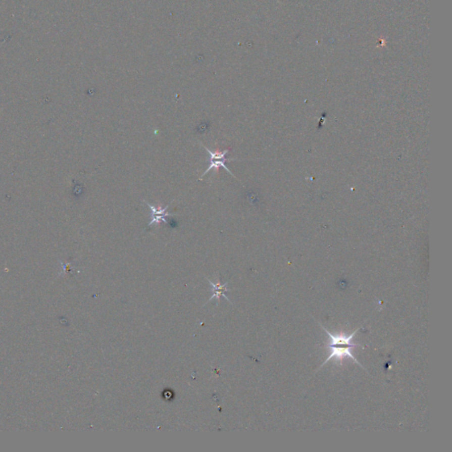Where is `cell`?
Listing matches in <instances>:
<instances>
[{"label": "cell", "instance_id": "obj_1", "mask_svg": "<svg viewBox=\"0 0 452 452\" xmlns=\"http://www.w3.org/2000/svg\"><path fill=\"white\" fill-rule=\"evenodd\" d=\"M204 148L207 150L208 154L210 155V162H211V164L209 165V167H208L207 170L204 172V174L202 175L200 179L204 177V176L206 175L209 171H211L212 169H215L216 170V172L219 173V169L223 167V168H225L226 171H227L230 174H231L232 177H235L233 175V173L230 171V169L227 168V166H225V162H226V158H225V156L227 154L228 152H229V148L227 149H225L224 151L219 150V148H217L216 150L212 151L210 149V148H208L207 147H205L204 146Z\"/></svg>", "mask_w": 452, "mask_h": 452}, {"label": "cell", "instance_id": "obj_3", "mask_svg": "<svg viewBox=\"0 0 452 452\" xmlns=\"http://www.w3.org/2000/svg\"><path fill=\"white\" fill-rule=\"evenodd\" d=\"M321 327L323 328L324 331L328 334L329 336V341L325 344V346H334V345H346V346L359 347L361 346L358 343H354V338L355 335L358 333V331L360 330V328H358L357 330H354L353 333L350 335H345V334H339V335H333L330 331L327 330L325 327L321 324Z\"/></svg>", "mask_w": 452, "mask_h": 452}, {"label": "cell", "instance_id": "obj_2", "mask_svg": "<svg viewBox=\"0 0 452 452\" xmlns=\"http://www.w3.org/2000/svg\"><path fill=\"white\" fill-rule=\"evenodd\" d=\"M329 350V357L327 358L326 361H323V364L320 366L319 368H323L324 365L327 364L329 361H331L333 358H335L337 361H343L344 358H350L353 361L360 365L361 368L365 369L364 367L361 365V362L358 361L356 357L354 356L351 348L354 347L346 346V345H334V346H325Z\"/></svg>", "mask_w": 452, "mask_h": 452}, {"label": "cell", "instance_id": "obj_5", "mask_svg": "<svg viewBox=\"0 0 452 452\" xmlns=\"http://www.w3.org/2000/svg\"><path fill=\"white\" fill-rule=\"evenodd\" d=\"M209 282H210L211 285L213 286V291H214L213 296H212V297H211V298H210L209 300H211L212 298H216V299L218 300V302H219V300H220V298H221L222 296H223V297H225V298H227L228 300H230V299H229V298H228L227 297H226V296L224 294V292H225V291H228V290H229V289H228L227 288L228 283H225V284H221V283H220V281H219V279H218V281H217V282H215V283H213V282H211V280H209Z\"/></svg>", "mask_w": 452, "mask_h": 452}, {"label": "cell", "instance_id": "obj_4", "mask_svg": "<svg viewBox=\"0 0 452 452\" xmlns=\"http://www.w3.org/2000/svg\"><path fill=\"white\" fill-rule=\"evenodd\" d=\"M145 204H147L148 208L150 209L151 211V220L148 223V226H151V225H159L161 222H164V223L166 224L167 223L166 218L167 217H172V214L167 212L169 205L166 206V207L162 208L161 204H159L158 206H154V205H151L150 204H148L147 202H145Z\"/></svg>", "mask_w": 452, "mask_h": 452}]
</instances>
